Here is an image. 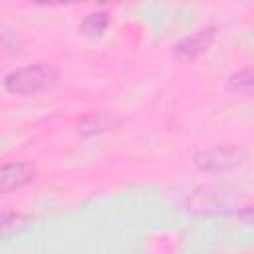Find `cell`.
<instances>
[{"label":"cell","instance_id":"8","mask_svg":"<svg viewBox=\"0 0 254 254\" xmlns=\"http://www.w3.org/2000/svg\"><path fill=\"white\" fill-rule=\"evenodd\" d=\"M101 129H103V123H101V117H99V115H87V117L79 123V131H81V133H87V135L97 133V131H101Z\"/></svg>","mask_w":254,"mask_h":254},{"label":"cell","instance_id":"7","mask_svg":"<svg viewBox=\"0 0 254 254\" xmlns=\"http://www.w3.org/2000/svg\"><path fill=\"white\" fill-rule=\"evenodd\" d=\"M28 224V218L20 212H4L2 214V232H4V238H10L14 230H20Z\"/></svg>","mask_w":254,"mask_h":254},{"label":"cell","instance_id":"9","mask_svg":"<svg viewBox=\"0 0 254 254\" xmlns=\"http://www.w3.org/2000/svg\"><path fill=\"white\" fill-rule=\"evenodd\" d=\"M238 216H240V220H244L246 224H254V204H252V206H246L244 210H240Z\"/></svg>","mask_w":254,"mask_h":254},{"label":"cell","instance_id":"3","mask_svg":"<svg viewBox=\"0 0 254 254\" xmlns=\"http://www.w3.org/2000/svg\"><path fill=\"white\" fill-rule=\"evenodd\" d=\"M36 173V167L30 161H14V163H6L0 169V189L2 192H10L22 185H26L28 181H32Z\"/></svg>","mask_w":254,"mask_h":254},{"label":"cell","instance_id":"1","mask_svg":"<svg viewBox=\"0 0 254 254\" xmlns=\"http://www.w3.org/2000/svg\"><path fill=\"white\" fill-rule=\"evenodd\" d=\"M58 79V69L50 64H34L26 67H18L4 77V87L12 93L30 95L50 87Z\"/></svg>","mask_w":254,"mask_h":254},{"label":"cell","instance_id":"5","mask_svg":"<svg viewBox=\"0 0 254 254\" xmlns=\"http://www.w3.org/2000/svg\"><path fill=\"white\" fill-rule=\"evenodd\" d=\"M228 89L242 95H254V67H244L228 77Z\"/></svg>","mask_w":254,"mask_h":254},{"label":"cell","instance_id":"2","mask_svg":"<svg viewBox=\"0 0 254 254\" xmlns=\"http://www.w3.org/2000/svg\"><path fill=\"white\" fill-rule=\"evenodd\" d=\"M242 149L238 147H210L194 157V165L200 171H226L242 163Z\"/></svg>","mask_w":254,"mask_h":254},{"label":"cell","instance_id":"6","mask_svg":"<svg viewBox=\"0 0 254 254\" xmlns=\"http://www.w3.org/2000/svg\"><path fill=\"white\" fill-rule=\"evenodd\" d=\"M109 24V14L107 12H91L85 16V20L81 22V32L89 34V36H97L101 34Z\"/></svg>","mask_w":254,"mask_h":254},{"label":"cell","instance_id":"4","mask_svg":"<svg viewBox=\"0 0 254 254\" xmlns=\"http://www.w3.org/2000/svg\"><path fill=\"white\" fill-rule=\"evenodd\" d=\"M214 42V28L208 26V28H200L196 30L194 34L187 36L185 40H181L175 48V52L183 58H194L202 52H206L210 48V44Z\"/></svg>","mask_w":254,"mask_h":254}]
</instances>
